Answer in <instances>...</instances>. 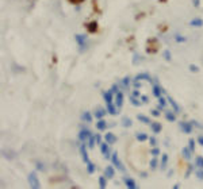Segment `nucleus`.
I'll return each mask as SVG.
<instances>
[{
    "mask_svg": "<svg viewBox=\"0 0 203 189\" xmlns=\"http://www.w3.org/2000/svg\"><path fill=\"white\" fill-rule=\"evenodd\" d=\"M115 94V92L112 89H108L107 92H104L103 93V99H104V102H106V107H107V112L110 113V115H117L118 112V108H117V105H115L114 103H112V96Z\"/></svg>",
    "mask_w": 203,
    "mask_h": 189,
    "instance_id": "obj_1",
    "label": "nucleus"
},
{
    "mask_svg": "<svg viewBox=\"0 0 203 189\" xmlns=\"http://www.w3.org/2000/svg\"><path fill=\"white\" fill-rule=\"evenodd\" d=\"M158 49H160V43H158V41L156 39V38L148 39V42H146V53L154 54V53L158 52Z\"/></svg>",
    "mask_w": 203,
    "mask_h": 189,
    "instance_id": "obj_2",
    "label": "nucleus"
},
{
    "mask_svg": "<svg viewBox=\"0 0 203 189\" xmlns=\"http://www.w3.org/2000/svg\"><path fill=\"white\" fill-rule=\"evenodd\" d=\"M111 162H112V165L115 166L119 172L122 173H125L126 172V168H125V165L122 163V161L118 158V153H112V155H111Z\"/></svg>",
    "mask_w": 203,
    "mask_h": 189,
    "instance_id": "obj_3",
    "label": "nucleus"
},
{
    "mask_svg": "<svg viewBox=\"0 0 203 189\" xmlns=\"http://www.w3.org/2000/svg\"><path fill=\"white\" fill-rule=\"evenodd\" d=\"M74 41H76V43L79 45L80 52H84V50L87 49V37L84 35V34H76V35H74Z\"/></svg>",
    "mask_w": 203,
    "mask_h": 189,
    "instance_id": "obj_4",
    "label": "nucleus"
},
{
    "mask_svg": "<svg viewBox=\"0 0 203 189\" xmlns=\"http://www.w3.org/2000/svg\"><path fill=\"white\" fill-rule=\"evenodd\" d=\"M29 185H30V188H33V189H38L41 187L39 178H38L35 172H31L29 174Z\"/></svg>",
    "mask_w": 203,
    "mask_h": 189,
    "instance_id": "obj_5",
    "label": "nucleus"
},
{
    "mask_svg": "<svg viewBox=\"0 0 203 189\" xmlns=\"http://www.w3.org/2000/svg\"><path fill=\"white\" fill-rule=\"evenodd\" d=\"M99 147H100V151H102V154L104 155V158L106 159H111V151H110V144L107 143V142H104V143H100L99 144Z\"/></svg>",
    "mask_w": 203,
    "mask_h": 189,
    "instance_id": "obj_6",
    "label": "nucleus"
},
{
    "mask_svg": "<svg viewBox=\"0 0 203 189\" xmlns=\"http://www.w3.org/2000/svg\"><path fill=\"white\" fill-rule=\"evenodd\" d=\"M88 146L87 144V142H83V144L80 146V154H81V158H83V161H84V163H89L91 161H89V155H88V151H87V149L85 147Z\"/></svg>",
    "mask_w": 203,
    "mask_h": 189,
    "instance_id": "obj_7",
    "label": "nucleus"
},
{
    "mask_svg": "<svg viewBox=\"0 0 203 189\" xmlns=\"http://www.w3.org/2000/svg\"><path fill=\"white\" fill-rule=\"evenodd\" d=\"M179 126H180V130H182L184 134H191L192 132L194 126L191 122H182V123H179Z\"/></svg>",
    "mask_w": 203,
    "mask_h": 189,
    "instance_id": "obj_8",
    "label": "nucleus"
},
{
    "mask_svg": "<svg viewBox=\"0 0 203 189\" xmlns=\"http://www.w3.org/2000/svg\"><path fill=\"white\" fill-rule=\"evenodd\" d=\"M92 135V132L88 130V128H81L80 132H79V139L81 142H88L89 137Z\"/></svg>",
    "mask_w": 203,
    "mask_h": 189,
    "instance_id": "obj_9",
    "label": "nucleus"
},
{
    "mask_svg": "<svg viewBox=\"0 0 203 189\" xmlns=\"http://www.w3.org/2000/svg\"><path fill=\"white\" fill-rule=\"evenodd\" d=\"M115 105H117L118 111L123 107V92H121V91L115 93Z\"/></svg>",
    "mask_w": 203,
    "mask_h": 189,
    "instance_id": "obj_10",
    "label": "nucleus"
},
{
    "mask_svg": "<svg viewBox=\"0 0 203 189\" xmlns=\"http://www.w3.org/2000/svg\"><path fill=\"white\" fill-rule=\"evenodd\" d=\"M142 80H146V81H150L152 83V76L148 73V72H142V73L137 74L134 77V81H142Z\"/></svg>",
    "mask_w": 203,
    "mask_h": 189,
    "instance_id": "obj_11",
    "label": "nucleus"
},
{
    "mask_svg": "<svg viewBox=\"0 0 203 189\" xmlns=\"http://www.w3.org/2000/svg\"><path fill=\"white\" fill-rule=\"evenodd\" d=\"M85 27L88 28V31H89L91 34H95L96 31H98V22H96V20L88 22V23L85 24Z\"/></svg>",
    "mask_w": 203,
    "mask_h": 189,
    "instance_id": "obj_12",
    "label": "nucleus"
},
{
    "mask_svg": "<svg viewBox=\"0 0 203 189\" xmlns=\"http://www.w3.org/2000/svg\"><path fill=\"white\" fill-rule=\"evenodd\" d=\"M152 93H153V96L158 99V97L162 94V87H161V85H158V84H154V85H153V88H152Z\"/></svg>",
    "mask_w": 203,
    "mask_h": 189,
    "instance_id": "obj_13",
    "label": "nucleus"
},
{
    "mask_svg": "<svg viewBox=\"0 0 203 189\" xmlns=\"http://www.w3.org/2000/svg\"><path fill=\"white\" fill-rule=\"evenodd\" d=\"M106 115H107V111H106V109H103V108H96L95 112H93V116H95L98 120H99V119H103Z\"/></svg>",
    "mask_w": 203,
    "mask_h": 189,
    "instance_id": "obj_14",
    "label": "nucleus"
},
{
    "mask_svg": "<svg viewBox=\"0 0 203 189\" xmlns=\"http://www.w3.org/2000/svg\"><path fill=\"white\" fill-rule=\"evenodd\" d=\"M167 100H168V103H169L171 104V105H172V108H173V111L175 112H180V111H182V108H180V105H179V104H177L176 102H175V100L172 99V97H171V96H168L167 97Z\"/></svg>",
    "mask_w": 203,
    "mask_h": 189,
    "instance_id": "obj_15",
    "label": "nucleus"
},
{
    "mask_svg": "<svg viewBox=\"0 0 203 189\" xmlns=\"http://www.w3.org/2000/svg\"><path fill=\"white\" fill-rule=\"evenodd\" d=\"M182 155H183V158H184V159H187V161L191 159V157H192V151L190 150V147H188V146H187V147H183V149H182Z\"/></svg>",
    "mask_w": 203,
    "mask_h": 189,
    "instance_id": "obj_16",
    "label": "nucleus"
},
{
    "mask_svg": "<svg viewBox=\"0 0 203 189\" xmlns=\"http://www.w3.org/2000/svg\"><path fill=\"white\" fill-rule=\"evenodd\" d=\"M104 176H106L107 178H114V176H115L114 165H112V166H107V168L104 169Z\"/></svg>",
    "mask_w": 203,
    "mask_h": 189,
    "instance_id": "obj_17",
    "label": "nucleus"
},
{
    "mask_svg": "<svg viewBox=\"0 0 203 189\" xmlns=\"http://www.w3.org/2000/svg\"><path fill=\"white\" fill-rule=\"evenodd\" d=\"M125 181V185H126L129 189H136L137 188V184H136V180H133V178H130V177H126L123 180Z\"/></svg>",
    "mask_w": 203,
    "mask_h": 189,
    "instance_id": "obj_18",
    "label": "nucleus"
},
{
    "mask_svg": "<svg viewBox=\"0 0 203 189\" xmlns=\"http://www.w3.org/2000/svg\"><path fill=\"white\" fill-rule=\"evenodd\" d=\"M104 139H106V142H107L108 144H114L115 142H117V137H115L112 132H107V134L104 135Z\"/></svg>",
    "mask_w": 203,
    "mask_h": 189,
    "instance_id": "obj_19",
    "label": "nucleus"
},
{
    "mask_svg": "<svg viewBox=\"0 0 203 189\" xmlns=\"http://www.w3.org/2000/svg\"><path fill=\"white\" fill-rule=\"evenodd\" d=\"M150 128H152V131L154 132V134H160L161 130H162V126L160 124V123H157V122H152L150 123Z\"/></svg>",
    "mask_w": 203,
    "mask_h": 189,
    "instance_id": "obj_20",
    "label": "nucleus"
},
{
    "mask_svg": "<svg viewBox=\"0 0 203 189\" xmlns=\"http://www.w3.org/2000/svg\"><path fill=\"white\" fill-rule=\"evenodd\" d=\"M121 124L123 126V127L129 128V127H132V126H133V120L130 118H127V116H123V118H122V120H121Z\"/></svg>",
    "mask_w": 203,
    "mask_h": 189,
    "instance_id": "obj_21",
    "label": "nucleus"
},
{
    "mask_svg": "<svg viewBox=\"0 0 203 189\" xmlns=\"http://www.w3.org/2000/svg\"><path fill=\"white\" fill-rule=\"evenodd\" d=\"M96 128H98L99 131L107 130V123H106V120H103V119H99V120L96 122Z\"/></svg>",
    "mask_w": 203,
    "mask_h": 189,
    "instance_id": "obj_22",
    "label": "nucleus"
},
{
    "mask_svg": "<svg viewBox=\"0 0 203 189\" xmlns=\"http://www.w3.org/2000/svg\"><path fill=\"white\" fill-rule=\"evenodd\" d=\"M167 165H168V154L164 153V154L161 155V162H160L161 170H165V169H167Z\"/></svg>",
    "mask_w": 203,
    "mask_h": 189,
    "instance_id": "obj_23",
    "label": "nucleus"
},
{
    "mask_svg": "<svg viewBox=\"0 0 203 189\" xmlns=\"http://www.w3.org/2000/svg\"><path fill=\"white\" fill-rule=\"evenodd\" d=\"M190 26L192 27H202L203 26V19L201 18H194L191 22H190Z\"/></svg>",
    "mask_w": 203,
    "mask_h": 189,
    "instance_id": "obj_24",
    "label": "nucleus"
},
{
    "mask_svg": "<svg viewBox=\"0 0 203 189\" xmlns=\"http://www.w3.org/2000/svg\"><path fill=\"white\" fill-rule=\"evenodd\" d=\"M137 119H138L140 122L141 123H145V124H150V119L148 118V116H145V115H142V113H138V115H137Z\"/></svg>",
    "mask_w": 203,
    "mask_h": 189,
    "instance_id": "obj_25",
    "label": "nucleus"
},
{
    "mask_svg": "<svg viewBox=\"0 0 203 189\" xmlns=\"http://www.w3.org/2000/svg\"><path fill=\"white\" fill-rule=\"evenodd\" d=\"M81 119H83L84 122H87V123H91L92 122V113L89 111H85L83 115H81Z\"/></svg>",
    "mask_w": 203,
    "mask_h": 189,
    "instance_id": "obj_26",
    "label": "nucleus"
},
{
    "mask_svg": "<svg viewBox=\"0 0 203 189\" xmlns=\"http://www.w3.org/2000/svg\"><path fill=\"white\" fill-rule=\"evenodd\" d=\"M176 112H171V111H168V112H165V119H167L168 122H176V115H175Z\"/></svg>",
    "mask_w": 203,
    "mask_h": 189,
    "instance_id": "obj_27",
    "label": "nucleus"
},
{
    "mask_svg": "<svg viewBox=\"0 0 203 189\" xmlns=\"http://www.w3.org/2000/svg\"><path fill=\"white\" fill-rule=\"evenodd\" d=\"M129 99H130V103H132L134 107H140V105H142L141 99H137V97H136V96H133V94L129 97Z\"/></svg>",
    "mask_w": 203,
    "mask_h": 189,
    "instance_id": "obj_28",
    "label": "nucleus"
},
{
    "mask_svg": "<svg viewBox=\"0 0 203 189\" xmlns=\"http://www.w3.org/2000/svg\"><path fill=\"white\" fill-rule=\"evenodd\" d=\"M136 138H137V141H140V142H145L149 139L148 134H145V132H138V134L136 135Z\"/></svg>",
    "mask_w": 203,
    "mask_h": 189,
    "instance_id": "obj_29",
    "label": "nucleus"
},
{
    "mask_svg": "<svg viewBox=\"0 0 203 189\" xmlns=\"http://www.w3.org/2000/svg\"><path fill=\"white\" fill-rule=\"evenodd\" d=\"M107 177H106V176H100V177H99V187H100L102 189H104L106 187H107Z\"/></svg>",
    "mask_w": 203,
    "mask_h": 189,
    "instance_id": "obj_30",
    "label": "nucleus"
},
{
    "mask_svg": "<svg viewBox=\"0 0 203 189\" xmlns=\"http://www.w3.org/2000/svg\"><path fill=\"white\" fill-rule=\"evenodd\" d=\"M130 81H132V78H130L129 76H126V77H123V80L121 81V85L125 88V89H127V88H129V85H130Z\"/></svg>",
    "mask_w": 203,
    "mask_h": 189,
    "instance_id": "obj_31",
    "label": "nucleus"
},
{
    "mask_svg": "<svg viewBox=\"0 0 203 189\" xmlns=\"http://www.w3.org/2000/svg\"><path fill=\"white\" fill-rule=\"evenodd\" d=\"M95 143H96V135L92 134L88 139V147L89 149H93V147H95Z\"/></svg>",
    "mask_w": 203,
    "mask_h": 189,
    "instance_id": "obj_32",
    "label": "nucleus"
},
{
    "mask_svg": "<svg viewBox=\"0 0 203 189\" xmlns=\"http://www.w3.org/2000/svg\"><path fill=\"white\" fill-rule=\"evenodd\" d=\"M157 163H158L157 157H154V155H153V158L150 159V162H149V166H150V170H156V168H157Z\"/></svg>",
    "mask_w": 203,
    "mask_h": 189,
    "instance_id": "obj_33",
    "label": "nucleus"
},
{
    "mask_svg": "<svg viewBox=\"0 0 203 189\" xmlns=\"http://www.w3.org/2000/svg\"><path fill=\"white\" fill-rule=\"evenodd\" d=\"M167 102L168 100L167 99H164V97H158V109H164L165 108V105H167Z\"/></svg>",
    "mask_w": 203,
    "mask_h": 189,
    "instance_id": "obj_34",
    "label": "nucleus"
},
{
    "mask_svg": "<svg viewBox=\"0 0 203 189\" xmlns=\"http://www.w3.org/2000/svg\"><path fill=\"white\" fill-rule=\"evenodd\" d=\"M162 57H164V59L168 62L172 61V54H171L169 50H164V52H162Z\"/></svg>",
    "mask_w": 203,
    "mask_h": 189,
    "instance_id": "obj_35",
    "label": "nucleus"
},
{
    "mask_svg": "<svg viewBox=\"0 0 203 189\" xmlns=\"http://www.w3.org/2000/svg\"><path fill=\"white\" fill-rule=\"evenodd\" d=\"M95 170H96V166H95V163H92V162L87 163V172H88L89 174H92V173H95Z\"/></svg>",
    "mask_w": 203,
    "mask_h": 189,
    "instance_id": "obj_36",
    "label": "nucleus"
},
{
    "mask_svg": "<svg viewBox=\"0 0 203 189\" xmlns=\"http://www.w3.org/2000/svg\"><path fill=\"white\" fill-rule=\"evenodd\" d=\"M195 165L198 166L199 169H203V157H196V159H195Z\"/></svg>",
    "mask_w": 203,
    "mask_h": 189,
    "instance_id": "obj_37",
    "label": "nucleus"
},
{
    "mask_svg": "<svg viewBox=\"0 0 203 189\" xmlns=\"http://www.w3.org/2000/svg\"><path fill=\"white\" fill-rule=\"evenodd\" d=\"M188 69H190V72H192V73H198V72H199V66L194 65V64L188 65Z\"/></svg>",
    "mask_w": 203,
    "mask_h": 189,
    "instance_id": "obj_38",
    "label": "nucleus"
},
{
    "mask_svg": "<svg viewBox=\"0 0 203 189\" xmlns=\"http://www.w3.org/2000/svg\"><path fill=\"white\" fill-rule=\"evenodd\" d=\"M35 168H37V170H41V172H42V170H45V165H43L41 161H37V162H35Z\"/></svg>",
    "mask_w": 203,
    "mask_h": 189,
    "instance_id": "obj_39",
    "label": "nucleus"
},
{
    "mask_svg": "<svg viewBox=\"0 0 203 189\" xmlns=\"http://www.w3.org/2000/svg\"><path fill=\"white\" fill-rule=\"evenodd\" d=\"M195 174H196V178L201 180V181H202V180H203V169H198V170H196Z\"/></svg>",
    "mask_w": 203,
    "mask_h": 189,
    "instance_id": "obj_40",
    "label": "nucleus"
},
{
    "mask_svg": "<svg viewBox=\"0 0 203 189\" xmlns=\"http://www.w3.org/2000/svg\"><path fill=\"white\" fill-rule=\"evenodd\" d=\"M150 153H152V155L157 157L158 154H160V149H158V147H156V146H153V149L150 150Z\"/></svg>",
    "mask_w": 203,
    "mask_h": 189,
    "instance_id": "obj_41",
    "label": "nucleus"
},
{
    "mask_svg": "<svg viewBox=\"0 0 203 189\" xmlns=\"http://www.w3.org/2000/svg\"><path fill=\"white\" fill-rule=\"evenodd\" d=\"M175 38H176V42H179V43L186 42V37H182V35H179V34H176V35H175Z\"/></svg>",
    "mask_w": 203,
    "mask_h": 189,
    "instance_id": "obj_42",
    "label": "nucleus"
},
{
    "mask_svg": "<svg viewBox=\"0 0 203 189\" xmlns=\"http://www.w3.org/2000/svg\"><path fill=\"white\" fill-rule=\"evenodd\" d=\"M188 147H190V150H191V151L195 150V141H194V139H188Z\"/></svg>",
    "mask_w": 203,
    "mask_h": 189,
    "instance_id": "obj_43",
    "label": "nucleus"
},
{
    "mask_svg": "<svg viewBox=\"0 0 203 189\" xmlns=\"http://www.w3.org/2000/svg\"><path fill=\"white\" fill-rule=\"evenodd\" d=\"M192 170H194V166H192V165H190L188 168H187V172H186V178H188V177H190V174L192 173Z\"/></svg>",
    "mask_w": 203,
    "mask_h": 189,
    "instance_id": "obj_44",
    "label": "nucleus"
},
{
    "mask_svg": "<svg viewBox=\"0 0 203 189\" xmlns=\"http://www.w3.org/2000/svg\"><path fill=\"white\" fill-rule=\"evenodd\" d=\"M150 113H152L153 116H156V118H158V116L161 115V113H160V109H158V108H157V109H152Z\"/></svg>",
    "mask_w": 203,
    "mask_h": 189,
    "instance_id": "obj_45",
    "label": "nucleus"
},
{
    "mask_svg": "<svg viewBox=\"0 0 203 189\" xmlns=\"http://www.w3.org/2000/svg\"><path fill=\"white\" fill-rule=\"evenodd\" d=\"M192 123V126H195V127H198V128H201V130H203V124H201L199 122H196V120H191Z\"/></svg>",
    "mask_w": 203,
    "mask_h": 189,
    "instance_id": "obj_46",
    "label": "nucleus"
},
{
    "mask_svg": "<svg viewBox=\"0 0 203 189\" xmlns=\"http://www.w3.org/2000/svg\"><path fill=\"white\" fill-rule=\"evenodd\" d=\"M149 142H150V146H156V143H157V139H156L154 137H149Z\"/></svg>",
    "mask_w": 203,
    "mask_h": 189,
    "instance_id": "obj_47",
    "label": "nucleus"
},
{
    "mask_svg": "<svg viewBox=\"0 0 203 189\" xmlns=\"http://www.w3.org/2000/svg\"><path fill=\"white\" fill-rule=\"evenodd\" d=\"M192 4L195 8H199L201 7V0H192Z\"/></svg>",
    "mask_w": 203,
    "mask_h": 189,
    "instance_id": "obj_48",
    "label": "nucleus"
},
{
    "mask_svg": "<svg viewBox=\"0 0 203 189\" xmlns=\"http://www.w3.org/2000/svg\"><path fill=\"white\" fill-rule=\"evenodd\" d=\"M134 88H136V89H140V88H141V83H140V81H134Z\"/></svg>",
    "mask_w": 203,
    "mask_h": 189,
    "instance_id": "obj_49",
    "label": "nucleus"
},
{
    "mask_svg": "<svg viewBox=\"0 0 203 189\" xmlns=\"http://www.w3.org/2000/svg\"><path fill=\"white\" fill-rule=\"evenodd\" d=\"M96 143H98V144H100V143H102V135L96 134Z\"/></svg>",
    "mask_w": 203,
    "mask_h": 189,
    "instance_id": "obj_50",
    "label": "nucleus"
},
{
    "mask_svg": "<svg viewBox=\"0 0 203 189\" xmlns=\"http://www.w3.org/2000/svg\"><path fill=\"white\" fill-rule=\"evenodd\" d=\"M132 94H133V96H136V97H141V93H140V91H138V89H136Z\"/></svg>",
    "mask_w": 203,
    "mask_h": 189,
    "instance_id": "obj_51",
    "label": "nucleus"
},
{
    "mask_svg": "<svg viewBox=\"0 0 203 189\" xmlns=\"http://www.w3.org/2000/svg\"><path fill=\"white\" fill-rule=\"evenodd\" d=\"M138 58H141V57H140L138 54H134V57H133V61H134V62H133V64H134V65H136V64H137V62H138V61H137V59H138Z\"/></svg>",
    "mask_w": 203,
    "mask_h": 189,
    "instance_id": "obj_52",
    "label": "nucleus"
},
{
    "mask_svg": "<svg viewBox=\"0 0 203 189\" xmlns=\"http://www.w3.org/2000/svg\"><path fill=\"white\" fill-rule=\"evenodd\" d=\"M72 4H80V3H83L84 0H69Z\"/></svg>",
    "mask_w": 203,
    "mask_h": 189,
    "instance_id": "obj_53",
    "label": "nucleus"
},
{
    "mask_svg": "<svg viewBox=\"0 0 203 189\" xmlns=\"http://www.w3.org/2000/svg\"><path fill=\"white\" fill-rule=\"evenodd\" d=\"M140 99H141V102H142V103H148V102H149V99H148L146 96H141Z\"/></svg>",
    "mask_w": 203,
    "mask_h": 189,
    "instance_id": "obj_54",
    "label": "nucleus"
},
{
    "mask_svg": "<svg viewBox=\"0 0 203 189\" xmlns=\"http://www.w3.org/2000/svg\"><path fill=\"white\" fill-rule=\"evenodd\" d=\"M198 142H199V144H201V146H203V137H199L198 138Z\"/></svg>",
    "mask_w": 203,
    "mask_h": 189,
    "instance_id": "obj_55",
    "label": "nucleus"
},
{
    "mask_svg": "<svg viewBox=\"0 0 203 189\" xmlns=\"http://www.w3.org/2000/svg\"><path fill=\"white\" fill-rule=\"evenodd\" d=\"M140 176H141V177H146V176H148V174H146L145 172H141V173H140Z\"/></svg>",
    "mask_w": 203,
    "mask_h": 189,
    "instance_id": "obj_56",
    "label": "nucleus"
},
{
    "mask_svg": "<svg viewBox=\"0 0 203 189\" xmlns=\"http://www.w3.org/2000/svg\"><path fill=\"white\" fill-rule=\"evenodd\" d=\"M172 174H173V170H169V172H168V177H171Z\"/></svg>",
    "mask_w": 203,
    "mask_h": 189,
    "instance_id": "obj_57",
    "label": "nucleus"
},
{
    "mask_svg": "<svg viewBox=\"0 0 203 189\" xmlns=\"http://www.w3.org/2000/svg\"><path fill=\"white\" fill-rule=\"evenodd\" d=\"M173 188H175V189H177V188H180V184H175V185H173Z\"/></svg>",
    "mask_w": 203,
    "mask_h": 189,
    "instance_id": "obj_58",
    "label": "nucleus"
}]
</instances>
